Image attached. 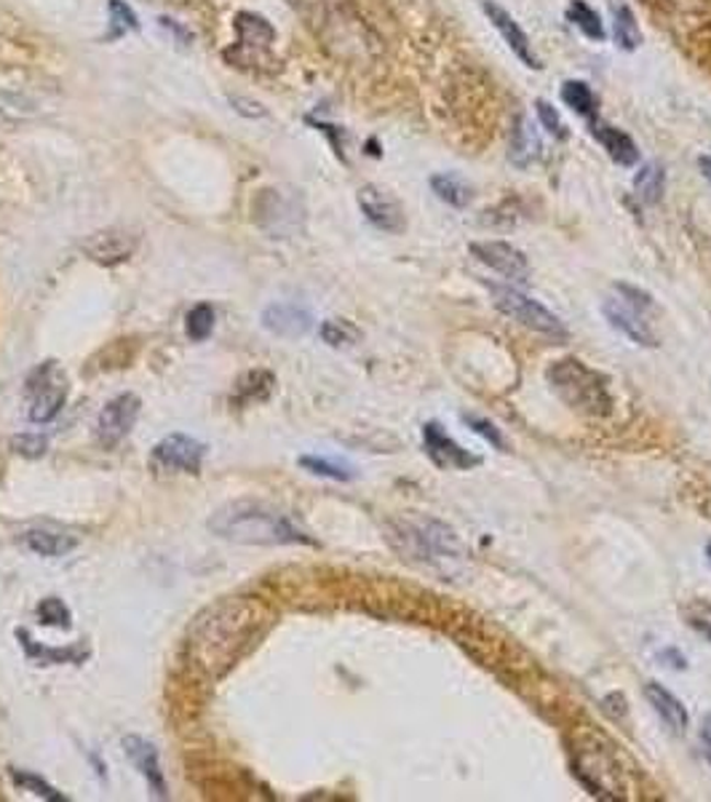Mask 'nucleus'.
I'll return each mask as SVG.
<instances>
[{
    "label": "nucleus",
    "instance_id": "24",
    "mask_svg": "<svg viewBox=\"0 0 711 802\" xmlns=\"http://www.w3.org/2000/svg\"><path fill=\"white\" fill-rule=\"evenodd\" d=\"M612 11V38H616L618 48L621 52H636L642 46V30L640 22H636L631 5L623 3V0H610Z\"/></svg>",
    "mask_w": 711,
    "mask_h": 802
},
{
    "label": "nucleus",
    "instance_id": "42",
    "mask_svg": "<svg viewBox=\"0 0 711 802\" xmlns=\"http://www.w3.org/2000/svg\"><path fill=\"white\" fill-rule=\"evenodd\" d=\"M698 171H701L703 180H707L709 185H711V156H701V158H698Z\"/></svg>",
    "mask_w": 711,
    "mask_h": 802
},
{
    "label": "nucleus",
    "instance_id": "31",
    "mask_svg": "<svg viewBox=\"0 0 711 802\" xmlns=\"http://www.w3.org/2000/svg\"><path fill=\"white\" fill-rule=\"evenodd\" d=\"M300 465H303L305 471H311V474L327 476V479H335V482H351L356 476L351 465L329 461V458H318V455H303L300 458Z\"/></svg>",
    "mask_w": 711,
    "mask_h": 802
},
{
    "label": "nucleus",
    "instance_id": "34",
    "mask_svg": "<svg viewBox=\"0 0 711 802\" xmlns=\"http://www.w3.org/2000/svg\"><path fill=\"white\" fill-rule=\"evenodd\" d=\"M38 618H41L43 626H54V629H70L72 626V612L59 597L41 599Z\"/></svg>",
    "mask_w": 711,
    "mask_h": 802
},
{
    "label": "nucleus",
    "instance_id": "8",
    "mask_svg": "<svg viewBox=\"0 0 711 802\" xmlns=\"http://www.w3.org/2000/svg\"><path fill=\"white\" fill-rule=\"evenodd\" d=\"M469 252L487 266L489 271H495L503 279L519 281V284H530V260L522 249H517L508 241H474L469 247Z\"/></svg>",
    "mask_w": 711,
    "mask_h": 802
},
{
    "label": "nucleus",
    "instance_id": "20",
    "mask_svg": "<svg viewBox=\"0 0 711 802\" xmlns=\"http://www.w3.org/2000/svg\"><path fill=\"white\" fill-rule=\"evenodd\" d=\"M262 327H266L268 332L281 335V338H300V335H305L311 329V314L308 310L297 308V305L279 303L266 308V314H262Z\"/></svg>",
    "mask_w": 711,
    "mask_h": 802
},
{
    "label": "nucleus",
    "instance_id": "13",
    "mask_svg": "<svg viewBox=\"0 0 711 802\" xmlns=\"http://www.w3.org/2000/svg\"><path fill=\"white\" fill-rule=\"evenodd\" d=\"M482 9H484V14H487L489 24H493V27L500 33L503 43L511 48L514 57H517L519 63L527 67V70H541V67H543L541 59H538L535 48H532L530 35L524 33L522 24L514 20V16L508 14V11L503 9L500 3H495V0H484Z\"/></svg>",
    "mask_w": 711,
    "mask_h": 802
},
{
    "label": "nucleus",
    "instance_id": "29",
    "mask_svg": "<svg viewBox=\"0 0 711 802\" xmlns=\"http://www.w3.org/2000/svg\"><path fill=\"white\" fill-rule=\"evenodd\" d=\"M9 776H11V781H14V787H20V789H24V792L35 794V798L48 800V802L67 800L63 792H57V789L52 787V783L43 781L41 776L30 773V770H16V768H11V770H9Z\"/></svg>",
    "mask_w": 711,
    "mask_h": 802
},
{
    "label": "nucleus",
    "instance_id": "3",
    "mask_svg": "<svg viewBox=\"0 0 711 802\" xmlns=\"http://www.w3.org/2000/svg\"><path fill=\"white\" fill-rule=\"evenodd\" d=\"M545 381L556 399L565 402L573 413L586 415V418H605L612 413L610 377L588 366L586 361L575 357L554 361L545 370Z\"/></svg>",
    "mask_w": 711,
    "mask_h": 802
},
{
    "label": "nucleus",
    "instance_id": "4",
    "mask_svg": "<svg viewBox=\"0 0 711 802\" xmlns=\"http://www.w3.org/2000/svg\"><path fill=\"white\" fill-rule=\"evenodd\" d=\"M391 541L402 551L404 556L418 562H428V565L441 567L444 562H461L465 556V549L455 530L447 528L444 522L437 519H404V522L394 524Z\"/></svg>",
    "mask_w": 711,
    "mask_h": 802
},
{
    "label": "nucleus",
    "instance_id": "16",
    "mask_svg": "<svg viewBox=\"0 0 711 802\" xmlns=\"http://www.w3.org/2000/svg\"><path fill=\"white\" fill-rule=\"evenodd\" d=\"M508 163L517 169H530L535 167L543 158V139L541 128H538L535 121H530L527 115H517L514 118V128L508 134Z\"/></svg>",
    "mask_w": 711,
    "mask_h": 802
},
{
    "label": "nucleus",
    "instance_id": "26",
    "mask_svg": "<svg viewBox=\"0 0 711 802\" xmlns=\"http://www.w3.org/2000/svg\"><path fill=\"white\" fill-rule=\"evenodd\" d=\"M560 97H562V102H565V105L569 110H573L575 115H580V118H586L588 124H594V121H597L599 100H597V94H594L591 86H588L586 81H578V78H569V81L562 83Z\"/></svg>",
    "mask_w": 711,
    "mask_h": 802
},
{
    "label": "nucleus",
    "instance_id": "27",
    "mask_svg": "<svg viewBox=\"0 0 711 802\" xmlns=\"http://www.w3.org/2000/svg\"><path fill=\"white\" fill-rule=\"evenodd\" d=\"M565 16H567V22L573 24L580 35H584V38L594 41V43H602L607 38L602 16H599L597 9H591V5L584 3V0H569Z\"/></svg>",
    "mask_w": 711,
    "mask_h": 802
},
{
    "label": "nucleus",
    "instance_id": "21",
    "mask_svg": "<svg viewBox=\"0 0 711 802\" xmlns=\"http://www.w3.org/2000/svg\"><path fill=\"white\" fill-rule=\"evenodd\" d=\"M24 546H27L33 554L41 556H67L70 551L78 549V538L70 535V532L52 530V528H35L24 532Z\"/></svg>",
    "mask_w": 711,
    "mask_h": 802
},
{
    "label": "nucleus",
    "instance_id": "40",
    "mask_svg": "<svg viewBox=\"0 0 711 802\" xmlns=\"http://www.w3.org/2000/svg\"><path fill=\"white\" fill-rule=\"evenodd\" d=\"M698 746H701L703 760H707L711 768V714H703L701 731H698Z\"/></svg>",
    "mask_w": 711,
    "mask_h": 802
},
{
    "label": "nucleus",
    "instance_id": "32",
    "mask_svg": "<svg viewBox=\"0 0 711 802\" xmlns=\"http://www.w3.org/2000/svg\"><path fill=\"white\" fill-rule=\"evenodd\" d=\"M321 340L332 348H346L361 340L359 327H353L346 318H329L321 324Z\"/></svg>",
    "mask_w": 711,
    "mask_h": 802
},
{
    "label": "nucleus",
    "instance_id": "2",
    "mask_svg": "<svg viewBox=\"0 0 711 802\" xmlns=\"http://www.w3.org/2000/svg\"><path fill=\"white\" fill-rule=\"evenodd\" d=\"M210 530L225 541L244 543V546H314L297 522L281 508L262 504V500H233L223 506L210 519Z\"/></svg>",
    "mask_w": 711,
    "mask_h": 802
},
{
    "label": "nucleus",
    "instance_id": "18",
    "mask_svg": "<svg viewBox=\"0 0 711 802\" xmlns=\"http://www.w3.org/2000/svg\"><path fill=\"white\" fill-rule=\"evenodd\" d=\"M645 698L650 701V707L655 709V714H658L661 722H664L672 733L682 736V733L688 731V725H690L688 709H685V703L679 701V698L674 696L669 688H664L661 682L650 679V682L645 685Z\"/></svg>",
    "mask_w": 711,
    "mask_h": 802
},
{
    "label": "nucleus",
    "instance_id": "36",
    "mask_svg": "<svg viewBox=\"0 0 711 802\" xmlns=\"http://www.w3.org/2000/svg\"><path fill=\"white\" fill-rule=\"evenodd\" d=\"M463 422L471 428V431L479 433L484 442H489L493 447H498V450H508L506 437H503V431H500L498 426H495L493 420L482 418V415H463Z\"/></svg>",
    "mask_w": 711,
    "mask_h": 802
},
{
    "label": "nucleus",
    "instance_id": "5",
    "mask_svg": "<svg viewBox=\"0 0 711 802\" xmlns=\"http://www.w3.org/2000/svg\"><path fill=\"white\" fill-rule=\"evenodd\" d=\"M489 292H493L495 308L511 321L522 324L538 335H545V338H567V327L560 321V316L551 314L538 300L514 290V286H489Z\"/></svg>",
    "mask_w": 711,
    "mask_h": 802
},
{
    "label": "nucleus",
    "instance_id": "35",
    "mask_svg": "<svg viewBox=\"0 0 711 802\" xmlns=\"http://www.w3.org/2000/svg\"><path fill=\"white\" fill-rule=\"evenodd\" d=\"M612 292H616L618 297L627 300L629 305H634L636 310H642V314H647V316L658 314V305H655L653 295H647V292L640 290V286L627 284V281H616V286H612Z\"/></svg>",
    "mask_w": 711,
    "mask_h": 802
},
{
    "label": "nucleus",
    "instance_id": "25",
    "mask_svg": "<svg viewBox=\"0 0 711 802\" xmlns=\"http://www.w3.org/2000/svg\"><path fill=\"white\" fill-rule=\"evenodd\" d=\"M634 193L645 206L661 204V199H664V193H666L664 163L661 161L642 163L640 171H636V177H634Z\"/></svg>",
    "mask_w": 711,
    "mask_h": 802
},
{
    "label": "nucleus",
    "instance_id": "39",
    "mask_svg": "<svg viewBox=\"0 0 711 802\" xmlns=\"http://www.w3.org/2000/svg\"><path fill=\"white\" fill-rule=\"evenodd\" d=\"M11 450L22 458H41L46 455L48 442L46 437H38V433H20V437L11 439Z\"/></svg>",
    "mask_w": 711,
    "mask_h": 802
},
{
    "label": "nucleus",
    "instance_id": "38",
    "mask_svg": "<svg viewBox=\"0 0 711 802\" xmlns=\"http://www.w3.org/2000/svg\"><path fill=\"white\" fill-rule=\"evenodd\" d=\"M108 9H110V16H113V33H110V38H119V35L128 33V30L139 27L137 14H134L126 3H121V0H110Z\"/></svg>",
    "mask_w": 711,
    "mask_h": 802
},
{
    "label": "nucleus",
    "instance_id": "1",
    "mask_svg": "<svg viewBox=\"0 0 711 802\" xmlns=\"http://www.w3.org/2000/svg\"><path fill=\"white\" fill-rule=\"evenodd\" d=\"M266 608L249 597L219 599L188 629V658L206 677H223L266 626Z\"/></svg>",
    "mask_w": 711,
    "mask_h": 802
},
{
    "label": "nucleus",
    "instance_id": "6",
    "mask_svg": "<svg viewBox=\"0 0 711 802\" xmlns=\"http://www.w3.org/2000/svg\"><path fill=\"white\" fill-rule=\"evenodd\" d=\"M67 375L59 370L57 361H43L27 377V415L33 422H52L63 413L67 402Z\"/></svg>",
    "mask_w": 711,
    "mask_h": 802
},
{
    "label": "nucleus",
    "instance_id": "11",
    "mask_svg": "<svg viewBox=\"0 0 711 802\" xmlns=\"http://www.w3.org/2000/svg\"><path fill=\"white\" fill-rule=\"evenodd\" d=\"M422 447H426V455L431 458L433 465L444 471H469L482 465V458L469 452L465 447H461L455 439L447 437L444 426L441 422H426L422 426Z\"/></svg>",
    "mask_w": 711,
    "mask_h": 802
},
{
    "label": "nucleus",
    "instance_id": "7",
    "mask_svg": "<svg viewBox=\"0 0 711 802\" xmlns=\"http://www.w3.org/2000/svg\"><path fill=\"white\" fill-rule=\"evenodd\" d=\"M206 458V444L185 433H169L153 447L150 461L158 471L169 474H199Z\"/></svg>",
    "mask_w": 711,
    "mask_h": 802
},
{
    "label": "nucleus",
    "instance_id": "12",
    "mask_svg": "<svg viewBox=\"0 0 711 802\" xmlns=\"http://www.w3.org/2000/svg\"><path fill=\"white\" fill-rule=\"evenodd\" d=\"M359 210L366 217V223L375 225L383 233H404L407 228V217H404L402 201L385 188L364 185L359 191Z\"/></svg>",
    "mask_w": 711,
    "mask_h": 802
},
{
    "label": "nucleus",
    "instance_id": "10",
    "mask_svg": "<svg viewBox=\"0 0 711 802\" xmlns=\"http://www.w3.org/2000/svg\"><path fill=\"white\" fill-rule=\"evenodd\" d=\"M143 402L134 394H121L105 404V409L97 418V442L102 447H115L132 433L134 422L139 418Z\"/></svg>",
    "mask_w": 711,
    "mask_h": 802
},
{
    "label": "nucleus",
    "instance_id": "14",
    "mask_svg": "<svg viewBox=\"0 0 711 802\" xmlns=\"http://www.w3.org/2000/svg\"><path fill=\"white\" fill-rule=\"evenodd\" d=\"M236 52H228V57L236 59L241 65H251V52H255V63L260 54H266L268 48L273 46L275 41V30L268 24V20L262 16L249 14V11H241L236 16Z\"/></svg>",
    "mask_w": 711,
    "mask_h": 802
},
{
    "label": "nucleus",
    "instance_id": "28",
    "mask_svg": "<svg viewBox=\"0 0 711 802\" xmlns=\"http://www.w3.org/2000/svg\"><path fill=\"white\" fill-rule=\"evenodd\" d=\"M273 385H275V377L271 375V372H266V370L249 372V375H244V381L238 383V402H244V404L266 402L268 396L273 394Z\"/></svg>",
    "mask_w": 711,
    "mask_h": 802
},
{
    "label": "nucleus",
    "instance_id": "19",
    "mask_svg": "<svg viewBox=\"0 0 711 802\" xmlns=\"http://www.w3.org/2000/svg\"><path fill=\"white\" fill-rule=\"evenodd\" d=\"M588 126H591V134L599 139V145H602L607 156H610L618 167L631 169L636 161H640V148H636V143L623 132V128L612 124H599V121H594V124Z\"/></svg>",
    "mask_w": 711,
    "mask_h": 802
},
{
    "label": "nucleus",
    "instance_id": "15",
    "mask_svg": "<svg viewBox=\"0 0 711 802\" xmlns=\"http://www.w3.org/2000/svg\"><path fill=\"white\" fill-rule=\"evenodd\" d=\"M137 244L139 236H134L132 230L108 228L91 233L83 241V252L94 262H100V266H119V262H124L134 255Z\"/></svg>",
    "mask_w": 711,
    "mask_h": 802
},
{
    "label": "nucleus",
    "instance_id": "43",
    "mask_svg": "<svg viewBox=\"0 0 711 802\" xmlns=\"http://www.w3.org/2000/svg\"><path fill=\"white\" fill-rule=\"evenodd\" d=\"M707 554H709V562H711V543L707 546Z\"/></svg>",
    "mask_w": 711,
    "mask_h": 802
},
{
    "label": "nucleus",
    "instance_id": "23",
    "mask_svg": "<svg viewBox=\"0 0 711 802\" xmlns=\"http://www.w3.org/2000/svg\"><path fill=\"white\" fill-rule=\"evenodd\" d=\"M16 636L22 640L24 653H27L30 660H35L38 666H52V664H83L89 658V651L83 645H72L65 647V651H54V647H43L38 642L33 640L27 632H16Z\"/></svg>",
    "mask_w": 711,
    "mask_h": 802
},
{
    "label": "nucleus",
    "instance_id": "30",
    "mask_svg": "<svg viewBox=\"0 0 711 802\" xmlns=\"http://www.w3.org/2000/svg\"><path fill=\"white\" fill-rule=\"evenodd\" d=\"M214 321H217V314L210 303H199L193 310H190L185 318V332L190 340L204 342L214 332Z\"/></svg>",
    "mask_w": 711,
    "mask_h": 802
},
{
    "label": "nucleus",
    "instance_id": "37",
    "mask_svg": "<svg viewBox=\"0 0 711 802\" xmlns=\"http://www.w3.org/2000/svg\"><path fill=\"white\" fill-rule=\"evenodd\" d=\"M535 113H538V124H541V128H545L551 137H554V139H565L567 137V126L562 124L560 110L551 105V102L538 100L535 102Z\"/></svg>",
    "mask_w": 711,
    "mask_h": 802
},
{
    "label": "nucleus",
    "instance_id": "22",
    "mask_svg": "<svg viewBox=\"0 0 711 802\" xmlns=\"http://www.w3.org/2000/svg\"><path fill=\"white\" fill-rule=\"evenodd\" d=\"M428 185H431L433 195L444 201L447 206H452V210H465L474 201L471 182L461 174H452V171H439V174H433L428 180Z\"/></svg>",
    "mask_w": 711,
    "mask_h": 802
},
{
    "label": "nucleus",
    "instance_id": "9",
    "mask_svg": "<svg viewBox=\"0 0 711 802\" xmlns=\"http://www.w3.org/2000/svg\"><path fill=\"white\" fill-rule=\"evenodd\" d=\"M602 314L607 321H610L612 329H618L623 338L636 342V346H642V348L658 346V335H655V329H653V316L636 310L634 305H629L623 297H618V295L607 297L602 303Z\"/></svg>",
    "mask_w": 711,
    "mask_h": 802
},
{
    "label": "nucleus",
    "instance_id": "33",
    "mask_svg": "<svg viewBox=\"0 0 711 802\" xmlns=\"http://www.w3.org/2000/svg\"><path fill=\"white\" fill-rule=\"evenodd\" d=\"M682 618L692 632L711 642V602H707V599H690L688 605H682Z\"/></svg>",
    "mask_w": 711,
    "mask_h": 802
},
{
    "label": "nucleus",
    "instance_id": "41",
    "mask_svg": "<svg viewBox=\"0 0 711 802\" xmlns=\"http://www.w3.org/2000/svg\"><path fill=\"white\" fill-rule=\"evenodd\" d=\"M230 102H238V105H244V108H238V110H241V113H247V115H257V118H260V115H266V110H262V105H257V102L241 100V97H233Z\"/></svg>",
    "mask_w": 711,
    "mask_h": 802
},
{
    "label": "nucleus",
    "instance_id": "17",
    "mask_svg": "<svg viewBox=\"0 0 711 802\" xmlns=\"http://www.w3.org/2000/svg\"><path fill=\"white\" fill-rule=\"evenodd\" d=\"M124 752L128 755V760L134 763V768L139 770V776L147 781V787L156 792V798H161V800L167 798V779H163L156 744H150V741L139 738V736H128V738H124Z\"/></svg>",
    "mask_w": 711,
    "mask_h": 802
}]
</instances>
